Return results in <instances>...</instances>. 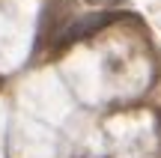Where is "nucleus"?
Listing matches in <instances>:
<instances>
[{
    "instance_id": "obj_1",
    "label": "nucleus",
    "mask_w": 161,
    "mask_h": 158,
    "mask_svg": "<svg viewBox=\"0 0 161 158\" xmlns=\"http://www.w3.org/2000/svg\"><path fill=\"white\" fill-rule=\"evenodd\" d=\"M110 21H114V12H90V15H84V18H75V21L66 27L60 45H72V42H78V39H86V36H92L96 30H102L104 24H110Z\"/></svg>"
}]
</instances>
